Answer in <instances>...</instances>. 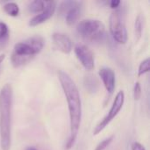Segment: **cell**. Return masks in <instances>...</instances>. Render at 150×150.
Here are the masks:
<instances>
[{
    "mask_svg": "<svg viewBox=\"0 0 150 150\" xmlns=\"http://www.w3.org/2000/svg\"><path fill=\"white\" fill-rule=\"evenodd\" d=\"M120 4H121V2L119 1V0H112V1L110 2V6H111V8L113 9V10L117 9Z\"/></svg>",
    "mask_w": 150,
    "mask_h": 150,
    "instance_id": "cell-21",
    "label": "cell"
},
{
    "mask_svg": "<svg viewBox=\"0 0 150 150\" xmlns=\"http://www.w3.org/2000/svg\"><path fill=\"white\" fill-rule=\"evenodd\" d=\"M43 47L44 40L39 35L33 36L25 41L17 43L14 46L13 54L11 56L13 66L18 67L25 63L31 57L39 54L42 50Z\"/></svg>",
    "mask_w": 150,
    "mask_h": 150,
    "instance_id": "cell-3",
    "label": "cell"
},
{
    "mask_svg": "<svg viewBox=\"0 0 150 150\" xmlns=\"http://www.w3.org/2000/svg\"><path fill=\"white\" fill-rule=\"evenodd\" d=\"M106 91L112 94L115 90V73L110 68H102L98 72Z\"/></svg>",
    "mask_w": 150,
    "mask_h": 150,
    "instance_id": "cell-10",
    "label": "cell"
},
{
    "mask_svg": "<svg viewBox=\"0 0 150 150\" xmlns=\"http://www.w3.org/2000/svg\"><path fill=\"white\" fill-rule=\"evenodd\" d=\"M110 32L115 41L125 44L127 41V31L126 27V8L119 6L110 16Z\"/></svg>",
    "mask_w": 150,
    "mask_h": 150,
    "instance_id": "cell-5",
    "label": "cell"
},
{
    "mask_svg": "<svg viewBox=\"0 0 150 150\" xmlns=\"http://www.w3.org/2000/svg\"><path fill=\"white\" fill-rule=\"evenodd\" d=\"M25 150H38L37 149H35V148H33V147H28L27 149Z\"/></svg>",
    "mask_w": 150,
    "mask_h": 150,
    "instance_id": "cell-23",
    "label": "cell"
},
{
    "mask_svg": "<svg viewBox=\"0 0 150 150\" xmlns=\"http://www.w3.org/2000/svg\"><path fill=\"white\" fill-rule=\"evenodd\" d=\"M4 11L11 17H16L19 13V7L16 3L9 2L4 5Z\"/></svg>",
    "mask_w": 150,
    "mask_h": 150,
    "instance_id": "cell-15",
    "label": "cell"
},
{
    "mask_svg": "<svg viewBox=\"0 0 150 150\" xmlns=\"http://www.w3.org/2000/svg\"><path fill=\"white\" fill-rule=\"evenodd\" d=\"M149 67H150V59L147 58L144 61H142L139 66V69H138V76H143L144 74L148 73L149 71Z\"/></svg>",
    "mask_w": 150,
    "mask_h": 150,
    "instance_id": "cell-16",
    "label": "cell"
},
{
    "mask_svg": "<svg viewBox=\"0 0 150 150\" xmlns=\"http://www.w3.org/2000/svg\"><path fill=\"white\" fill-rule=\"evenodd\" d=\"M143 26H144V17L142 14H139L134 23V34H135L136 41H138L142 35Z\"/></svg>",
    "mask_w": 150,
    "mask_h": 150,
    "instance_id": "cell-13",
    "label": "cell"
},
{
    "mask_svg": "<svg viewBox=\"0 0 150 150\" xmlns=\"http://www.w3.org/2000/svg\"><path fill=\"white\" fill-rule=\"evenodd\" d=\"M58 77L65 95L69 112V126L70 133L66 142V149H70L76 140L82 120V103L78 89L69 74L63 71L58 73Z\"/></svg>",
    "mask_w": 150,
    "mask_h": 150,
    "instance_id": "cell-1",
    "label": "cell"
},
{
    "mask_svg": "<svg viewBox=\"0 0 150 150\" xmlns=\"http://www.w3.org/2000/svg\"><path fill=\"white\" fill-rule=\"evenodd\" d=\"M83 84L90 93H96L99 89V81L93 75H88L84 77Z\"/></svg>",
    "mask_w": 150,
    "mask_h": 150,
    "instance_id": "cell-12",
    "label": "cell"
},
{
    "mask_svg": "<svg viewBox=\"0 0 150 150\" xmlns=\"http://www.w3.org/2000/svg\"><path fill=\"white\" fill-rule=\"evenodd\" d=\"M53 41L58 50L64 54H69L72 50V41L69 37L64 33H54L52 36Z\"/></svg>",
    "mask_w": 150,
    "mask_h": 150,
    "instance_id": "cell-9",
    "label": "cell"
},
{
    "mask_svg": "<svg viewBox=\"0 0 150 150\" xmlns=\"http://www.w3.org/2000/svg\"><path fill=\"white\" fill-rule=\"evenodd\" d=\"M45 8V2L41 0H34L29 3L28 11L33 13H40Z\"/></svg>",
    "mask_w": 150,
    "mask_h": 150,
    "instance_id": "cell-14",
    "label": "cell"
},
{
    "mask_svg": "<svg viewBox=\"0 0 150 150\" xmlns=\"http://www.w3.org/2000/svg\"><path fill=\"white\" fill-rule=\"evenodd\" d=\"M75 54L78 61L86 70L91 71L95 68L94 55L88 47L83 44H77L75 47Z\"/></svg>",
    "mask_w": 150,
    "mask_h": 150,
    "instance_id": "cell-7",
    "label": "cell"
},
{
    "mask_svg": "<svg viewBox=\"0 0 150 150\" xmlns=\"http://www.w3.org/2000/svg\"><path fill=\"white\" fill-rule=\"evenodd\" d=\"M124 102H125V94H124L123 91H120L116 95L108 114L95 127V129L93 131L94 135H98V134H100L111 123V121L119 114V112H120V110L122 109V107L124 105Z\"/></svg>",
    "mask_w": 150,
    "mask_h": 150,
    "instance_id": "cell-6",
    "label": "cell"
},
{
    "mask_svg": "<svg viewBox=\"0 0 150 150\" xmlns=\"http://www.w3.org/2000/svg\"><path fill=\"white\" fill-rule=\"evenodd\" d=\"M82 12V3L75 1L74 4L69 7L65 14L66 23L69 25L75 24L81 16Z\"/></svg>",
    "mask_w": 150,
    "mask_h": 150,
    "instance_id": "cell-11",
    "label": "cell"
},
{
    "mask_svg": "<svg viewBox=\"0 0 150 150\" xmlns=\"http://www.w3.org/2000/svg\"><path fill=\"white\" fill-rule=\"evenodd\" d=\"M113 138H114V136L112 135V136H110V137L105 139L104 141H102V142L97 146V148L95 149V150H105L109 145H110V144H111V143H112V142L113 141Z\"/></svg>",
    "mask_w": 150,
    "mask_h": 150,
    "instance_id": "cell-18",
    "label": "cell"
},
{
    "mask_svg": "<svg viewBox=\"0 0 150 150\" xmlns=\"http://www.w3.org/2000/svg\"><path fill=\"white\" fill-rule=\"evenodd\" d=\"M132 150H146L143 145L139 142H134L132 144Z\"/></svg>",
    "mask_w": 150,
    "mask_h": 150,
    "instance_id": "cell-20",
    "label": "cell"
},
{
    "mask_svg": "<svg viewBox=\"0 0 150 150\" xmlns=\"http://www.w3.org/2000/svg\"><path fill=\"white\" fill-rule=\"evenodd\" d=\"M12 87L6 83L0 91V146L2 150H10L11 143Z\"/></svg>",
    "mask_w": 150,
    "mask_h": 150,
    "instance_id": "cell-2",
    "label": "cell"
},
{
    "mask_svg": "<svg viewBox=\"0 0 150 150\" xmlns=\"http://www.w3.org/2000/svg\"><path fill=\"white\" fill-rule=\"evenodd\" d=\"M4 58H5V55L3 54H0V65H1V63L3 62V61L4 60Z\"/></svg>",
    "mask_w": 150,
    "mask_h": 150,
    "instance_id": "cell-22",
    "label": "cell"
},
{
    "mask_svg": "<svg viewBox=\"0 0 150 150\" xmlns=\"http://www.w3.org/2000/svg\"><path fill=\"white\" fill-rule=\"evenodd\" d=\"M142 97V86L140 83H135L134 87V98L135 100H139Z\"/></svg>",
    "mask_w": 150,
    "mask_h": 150,
    "instance_id": "cell-19",
    "label": "cell"
},
{
    "mask_svg": "<svg viewBox=\"0 0 150 150\" xmlns=\"http://www.w3.org/2000/svg\"><path fill=\"white\" fill-rule=\"evenodd\" d=\"M78 34L90 42H102L105 39V25L98 19H84L76 26Z\"/></svg>",
    "mask_w": 150,
    "mask_h": 150,
    "instance_id": "cell-4",
    "label": "cell"
},
{
    "mask_svg": "<svg viewBox=\"0 0 150 150\" xmlns=\"http://www.w3.org/2000/svg\"><path fill=\"white\" fill-rule=\"evenodd\" d=\"M56 9V2L54 1H48L45 2V8L44 10L38 15L34 16L29 22V25L31 26H36L38 25H40L47 20H48L54 13Z\"/></svg>",
    "mask_w": 150,
    "mask_h": 150,
    "instance_id": "cell-8",
    "label": "cell"
},
{
    "mask_svg": "<svg viewBox=\"0 0 150 150\" xmlns=\"http://www.w3.org/2000/svg\"><path fill=\"white\" fill-rule=\"evenodd\" d=\"M9 35V29L5 23L0 22V41L5 40Z\"/></svg>",
    "mask_w": 150,
    "mask_h": 150,
    "instance_id": "cell-17",
    "label": "cell"
}]
</instances>
